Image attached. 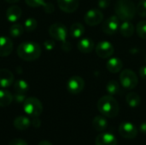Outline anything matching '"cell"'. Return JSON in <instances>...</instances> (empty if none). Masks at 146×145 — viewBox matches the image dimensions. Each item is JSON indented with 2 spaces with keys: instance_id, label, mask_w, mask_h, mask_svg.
<instances>
[{
  "instance_id": "f546056e",
  "label": "cell",
  "mask_w": 146,
  "mask_h": 145,
  "mask_svg": "<svg viewBox=\"0 0 146 145\" xmlns=\"http://www.w3.org/2000/svg\"><path fill=\"white\" fill-rule=\"evenodd\" d=\"M136 31L141 38L146 39V21H141L137 24Z\"/></svg>"
},
{
  "instance_id": "5bb4252c",
  "label": "cell",
  "mask_w": 146,
  "mask_h": 145,
  "mask_svg": "<svg viewBox=\"0 0 146 145\" xmlns=\"http://www.w3.org/2000/svg\"><path fill=\"white\" fill-rule=\"evenodd\" d=\"M14 83L13 73L6 68L0 69V87L7 88L12 85Z\"/></svg>"
},
{
  "instance_id": "7c38bea8",
  "label": "cell",
  "mask_w": 146,
  "mask_h": 145,
  "mask_svg": "<svg viewBox=\"0 0 146 145\" xmlns=\"http://www.w3.org/2000/svg\"><path fill=\"white\" fill-rule=\"evenodd\" d=\"M116 138L110 132H102L98 134L95 140L96 145H117Z\"/></svg>"
},
{
  "instance_id": "2e32d148",
  "label": "cell",
  "mask_w": 146,
  "mask_h": 145,
  "mask_svg": "<svg viewBox=\"0 0 146 145\" xmlns=\"http://www.w3.org/2000/svg\"><path fill=\"white\" fill-rule=\"evenodd\" d=\"M26 3L32 8H38L43 7L46 13H52L54 11V6L51 3H46L44 0H25Z\"/></svg>"
},
{
  "instance_id": "cb8c5ba5",
  "label": "cell",
  "mask_w": 146,
  "mask_h": 145,
  "mask_svg": "<svg viewBox=\"0 0 146 145\" xmlns=\"http://www.w3.org/2000/svg\"><path fill=\"white\" fill-rule=\"evenodd\" d=\"M85 33V27L81 23L75 22L70 27V35L74 38L82 37Z\"/></svg>"
},
{
  "instance_id": "3957f363",
  "label": "cell",
  "mask_w": 146,
  "mask_h": 145,
  "mask_svg": "<svg viewBox=\"0 0 146 145\" xmlns=\"http://www.w3.org/2000/svg\"><path fill=\"white\" fill-rule=\"evenodd\" d=\"M115 11L120 20L123 21H131L136 14V7L130 0H117Z\"/></svg>"
},
{
  "instance_id": "d4e9b609",
  "label": "cell",
  "mask_w": 146,
  "mask_h": 145,
  "mask_svg": "<svg viewBox=\"0 0 146 145\" xmlns=\"http://www.w3.org/2000/svg\"><path fill=\"white\" fill-rule=\"evenodd\" d=\"M13 101L11 93L4 89H0V107H7Z\"/></svg>"
},
{
  "instance_id": "ac0fdd59",
  "label": "cell",
  "mask_w": 146,
  "mask_h": 145,
  "mask_svg": "<svg viewBox=\"0 0 146 145\" xmlns=\"http://www.w3.org/2000/svg\"><path fill=\"white\" fill-rule=\"evenodd\" d=\"M77 48L80 52L87 54V53H90L93 50L94 43H93L92 39H91L89 38H83L82 39H80L78 42Z\"/></svg>"
},
{
  "instance_id": "83f0119b",
  "label": "cell",
  "mask_w": 146,
  "mask_h": 145,
  "mask_svg": "<svg viewBox=\"0 0 146 145\" xmlns=\"http://www.w3.org/2000/svg\"><path fill=\"white\" fill-rule=\"evenodd\" d=\"M24 26L19 24V23H15L13 24L10 28H9V34L13 37V38H18L21 37L23 32H24Z\"/></svg>"
},
{
  "instance_id": "30bf717a",
  "label": "cell",
  "mask_w": 146,
  "mask_h": 145,
  "mask_svg": "<svg viewBox=\"0 0 146 145\" xmlns=\"http://www.w3.org/2000/svg\"><path fill=\"white\" fill-rule=\"evenodd\" d=\"M85 22L92 26H97L104 20V15L101 10L98 9H92L86 12L84 17Z\"/></svg>"
},
{
  "instance_id": "44dd1931",
  "label": "cell",
  "mask_w": 146,
  "mask_h": 145,
  "mask_svg": "<svg viewBox=\"0 0 146 145\" xmlns=\"http://www.w3.org/2000/svg\"><path fill=\"white\" fill-rule=\"evenodd\" d=\"M14 126L19 131H24L29 128L31 125V121L26 116H18L15 119Z\"/></svg>"
},
{
  "instance_id": "f1b7e54d",
  "label": "cell",
  "mask_w": 146,
  "mask_h": 145,
  "mask_svg": "<svg viewBox=\"0 0 146 145\" xmlns=\"http://www.w3.org/2000/svg\"><path fill=\"white\" fill-rule=\"evenodd\" d=\"M38 22L34 18H28L24 22V28L27 32H33L37 28Z\"/></svg>"
},
{
  "instance_id": "60d3db41",
  "label": "cell",
  "mask_w": 146,
  "mask_h": 145,
  "mask_svg": "<svg viewBox=\"0 0 146 145\" xmlns=\"http://www.w3.org/2000/svg\"><path fill=\"white\" fill-rule=\"evenodd\" d=\"M7 3H17V2H19L20 0H5Z\"/></svg>"
},
{
  "instance_id": "7a4b0ae2",
  "label": "cell",
  "mask_w": 146,
  "mask_h": 145,
  "mask_svg": "<svg viewBox=\"0 0 146 145\" xmlns=\"http://www.w3.org/2000/svg\"><path fill=\"white\" fill-rule=\"evenodd\" d=\"M98 109L104 116L108 118H115L119 114L120 107L113 96L109 95L102 97L98 100Z\"/></svg>"
},
{
  "instance_id": "9c48e42d",
  "label": "cell",
  "mask_w": 146,
  "mask_h": 145,
  "mask_svg": "<svg viewBox=\"0 0 146 145\" xmlns=\"http://www.w3.org/2000/svg\"><path fill=\"white\" fill-rule=\"evenodd\" d=\"M85 87V81L80 76H72L67 82V89L71 94L80 93Z\"/></svg>"
},
{
  "instance_id": "ab89813d",
  "label": "cell",
  "mask_w": 146,
  "mask_h": 145,
  "mask_svg": "<svg viewBox=\"0 0 146 145\" xmlns=\"http://www.w3.org/2000/svg\"><path fill=\"white\" fill-rule=\"evenodd\" d=\"M38 145H52V144H51V143H50V142H49V141H47V140H43V141L39 142Z\"/></svg>"
},
{
  "instance_id": "d590c367",
  "label": "cell",
  "mask_w": 146,
  "mask_h": 145,
  "mask_svg": "<svg viewBox=\"0 0 146 145\" xmlns=\"http://www.w3.org/2000/svg\"><path fill=\"white\" fill-rule=\"evenodd\" d=\"M32 124L34 127L36 128H38L40 126H41V121L39 119H38V117H33V120L32 121Z\"/></svg>"
},
{
  "instance_id": "4fadbf2b",
  "label": "cell",
  "mask_w": 146,
  "mask_h": 145,
  "mask_svg": "<svg viewBox=\"0 0 146 145\" xmlns=\"http://www.w3.org/2000/svg\"><path fill=\"white\" fill-rule=\"evenodd\" d=\"M13 50L11 39L6 36L0 37V57H5L10 55Z\"/></svg>"
},
{
  "instance_id": "8d00e7d4",
  "label": "cell",
  "mask_w": 146,
  "mask_h": 145,
  "mask_svg": "<svg viewBox=\"0 0 146 145\" xmlns=\"http://www.w3.org/2000/svg\"><path fill=\"white\" fill-rule=\"evenodd\" d=\"M139 76H140L141 79H146V66L142 67V68L139 69Z\"/></svg>"
},
{
  "instance_id": "277c9868",
  "label": "cell",
  "mask_w": 146,
  "mask_h": 145,
  "mask_svg": "<svg viewBox=\"0 0 146 145\" xmlns=\"http://www.w3.org/2000/svg\"><path fill=\"white\" fill-rule=\"evenodd\" d=\"M24 112L31 117H38L43 112L42 103L36 97H27L23 103Z\"/></svg>"
},
{
  "instance_id": "4dcf8cb0",
  "label": "cell",
  "mask_w": 146,
  "mask_h": 145,
  "mask_svg": "<svg viewBox=\"0 0 146 145\" xmlns=\"http://www.w3.org/2000/svg\"><path fill=\"white\" fill-rule=\"evenodd\" d=\"M136 13L141 17H146V0H141L137 7H136Z\"/></svg>"
},
{
  "instance_id": "d6a6232c",
  "label": "cell",
  "mask_w": 146,
  "mask_h": 145,
  "mask_svg": "<svg viewBox=\"0 0 146 145\" xmlns=\"http://www.w3.org/2000/svg\"><path fill=\"white\" fill-rule=\"evenodd\" d=\"M98 7L102 9H106L110 4V0H98Z\"/></svg>"
},
{
  "instance_id": "ffe728a7",
  "label": "cell",
  "mask_w": 146,
  "mask_h": 145,
  "mask_svg": "<svg viewBox=\"0 0 146 145\" xmlns=\"http://www.w3.org/2000/svg\"><path fill=\"white\" fill-rule=\"evenodd\" d=\"M135 28L133 24L130 21H125L120 26V32L123 37L129 38L132 37L134 33Z\"/></svg>"
},
{
  "instance_id": "4316f807",
  "label": "cell",
  "mask_w": 146,
  "mask_h": 145,
  "mask_svg": "<svg viewBox=\"0 0 146 145\" xmlns=\"http://www.w3.org/2000/svg\"><path fill=\"white\" fill-rule=\"evenodd\" d=\"M106 90H107V92L110 96H115V95H117L120 92L121 86H120V84L117 81L110 80V82H108V84L106 85Z\"/></svg>"
},
{
  "instance_id": "7402d4cb",
  "label": "cell",
  "mask_w": 146,
  "mask_h": 145,
  "mask_svg": "<svg viewBox=\"0 0 146 145\" xmlns=\"http://www.w3.org/2000/svg\"><path fill=\"white\" fill-rule=\"evenodd\" d=\"M92 126L98 132H103L108 127V121L104 116H96L92 121Z\"/></svg>"
},
{
  "instance_id": "ba28073f",
  "label": "cell",
  "mask_w": 146,
  "mask_h": 145,
  "mask_svg": "<svg viewBox=\"0 0 146 145\" xmlns=\"http://www.w3.org/2000/svg\"><path fill=\"white\" fill-rule=\"evenodd\" d=\"M114 46L113 44L106 40L100 41L96 46V53L101 58H110L114 54Z\"/></svg>"
},
{
  "instance_id": "e575fe53",
  "label": "cell",
  "mask_w": 146,
  "mask_h": 145,
  "mask_svg": "<svg viewBox=\"0 0 146 145\" xmlns=\"http://www.w3.org/2000/svg\"><path fill=\"white\" fill-rule=\"evenodd\" d=\"M44 46L47 50H52L55 48V42L53 40H46L44 43Z\"/></svg>"
},
{
  "instance_id": "52a82bcc",
  "label": "cell",
  "mask_w": 146,
  "mask_h": 145,
  "mask_svg": "<svg viewBox=\"0 0 146 145\" xmlns=\"http://www.w3.org/2000/svg\"><path fill=\"white\" fill-rule=\"evenodd\" d=\"M119 133L122 138L126 139H133L138 135V129L133 123L125 121L120 125Z\"/></svg>"
},
{
  "instance_id": "e0dca14e",
  "label": "cell",
  "mask_w": 146,
  "mask_h": 145,
  "mask_svg": "<svg viewBox=\"0 0 146 145\" xmlns=\"http://www.w3.org/2000/svg\"><path fill=\"white\" fill-rule=\"evenodd\" d=\"M21 16V9L16 5H13L8 8L6 11V18L9 22L15 23Z\"/></svg>"
},
{
  "instance_id": "8992f818",
  "label": "cell",
  "mask_w": 146,
  "mask_h": 145,
  "mask_svg": "<svg viewBox=\"0 0 146 145\" xmlns=\"http://www.w3.org/2000/svg\"><path fill=\"white\" fill-rule=\"evenodd\" d=\"M49 34L55 40L62 42V44L67 42V36H68L67 27L62 23L52 24L49 28Z\"/></svg>"
},
{
  "instance_id": "6da1fadb",
  "label": "cell",
  "mask_w": 146,
  "mask_h": 145,
  "mask_svg": "<svg viewBox=\"0 0 146 145\" xmlns=\"http://www.w3.org/2000/svg\"><path fill=\"white\" fill-rule=\"evenodd\" d=\"M18 56L27 62L38 59L41 55V48L38 44L33 41L22 42L17 48Z\"/></svg>"
},
{
  "instance_id": "74e56055",
  "label": "cell",
  "mask_w": 146,
  "mask_h": 145,
  "mask_svg": "<svg viewBox=\"0 0 146 145\" xmlns=\"http://www.w3.org/2000/svg\"><path fill=\"white\" fill-rule=\"evenodd\" d=\"M62 48L63 50H66V51H69L70 49H71V44L68 43V42H65V43H62Z\"/></svg>"
},
{
  "instance_id": "b9f144b4",
  "label": "cell",
  "mask_w": 146,
  "mask_h": 145,
  "mask_svg": "<svg viewBox=\"0 0 146 145\" xmlns=\"http://www.w3.org/2000/svg\"><path fill=\"white\" fill-rule=\"evenodd\" d=\"M145 62H146V57H145Z\"/></svg>"
},
{
  "instance_id": "1f68e13d",
  "label": "cell",
  "mask_w": 146,
  "mask_h": 145,
  "mask_svg": "<svg viewBox=\"0 0 146 145\" xmlns=\"http://www.w3.org/2000/svg\"><path fill=\"white\" fill-rule=\"evenodd\" d=\"M13 98L15 99V101L18 103H23L25 102V100L27 99L25 94L22 93H15L13 97Z\"/></svg>"
},
{
  "instance_id": "9a60e30c",
  "label": "cell",
  "mask_w": 146,
  "mask_h": 145,
  "mask_svg": "<svg viewBox=\"0 0 146 145\" xmlns=\"http://www.w3.org/2000/svg\"><path fill=\"white\" fill-rule=\"evenodd\" d=\"M61 10L66 13H73L79 7V0H57Z\"/></svg>"
},
{
  "instance_id": "d6986e66",
  "label": "cell",
  "mask_w": 146,
  "mask_h": 145,
  "mask_svg": "<svg viewBox=\"0 0 146 145\" xmlns=\"http://www.w3.org/2000/svg\"><path fill=\"white\" fill-rule=\"evenodd\" d=\"M122 67H123V63H122L121 60L117 57L110 58L106 63V68H107L108 71L112 73H119L122 69Z\"/></svg>"
},
{
  "instance_id": "5b68a950",
  "label": "cell",
  "mask_w": 146,
  "mask_h": 145,
  "mask_svg": "<svg viewBox=\"0 0 146 145\" xmlns=\"http://www.w3.org/2000/svg\"><path fill=\"white\" fill-rule=\"evenodd\" d=\"M120 83L126 90H133L138 85V76L132 70L125 69L121 73Z\"/></svg>"
},
{
  "instance_id": "8fae6325",
  "label": "cell",
  "mask_w": 146,
  "mask_h": 145,
  "mask_svg": "<svg viewBox=\"0 0 146 145\" xmlns=\"http://www.w3.org/2000/svg\"><path fill=\"white\" fill-rule=\"evenodd\" d=\"M117 15L109 17L103 24V31L108 35H114L120 28V21Z\"/></svg>"
},
{
  "instance_id": "836d02e7",
  "label": "cell",
  "mask_w": 146,
  "mask_h": 145,
  "mask_svg": "<svg viewBox=\"0 0 146 145\" xmlns=\"http://www.w3.org/2000/svg\"><path fill=\"white\" fill-rule=\"evenodd\" d=\"M9 145H28L27 143L23 140V139H21V138H15V139H13L11 140L9 143Z\"/></svg>"
},
{
  "instance_id": "484cf974",
  "label": "cell",
  "mask_w": 146,
  "mask_h": 145,
  "mask_svg": "<svg viewBox=\"0 0 146 145\" xmlns=\"http://www.w3.org/2000/svg\"><path fill=\"white\" fill-rule=\"evenodd\" d=\"M28 84L24 79H19L14 83V90L16 93L25 94L28 91Z\"/></svg>"
},
{
  "instance_id": "f35d334b",
  "label": "cell",
  "mask_w": 146,
  "mask_h": 145,
  "mask_svg": "<svg viewBox=\"0 0 146 145\" xmlns=\"http://www.w3.org/2000/svg\"><path fill=\"white\" fill-rule=\"evenodd\" d=\"M139 131H140L143 134L146 135V121L145 122L141 123V125H140V126H139Z\"/></svg>"
},
{
  "instance_id": "603a6c76",
  "label": "cell",
  "mask_w": 146,
  "mask_h": 145,
  "mask_svg": "<svg viewBox=\"0 0 146 145\" xmlns=\"http://www.w3.org/2000/svg\"><path fill=\"white\" fill-rule=\"evenodd\" d=\"M126 102L131 108H137L140 105L141 98L136 92H130L126 97Z\"/></svg>"
}]
</instances>
